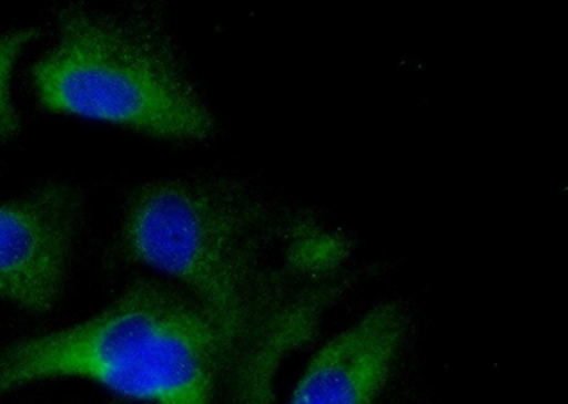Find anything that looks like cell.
<instances>
[{"instance_id": "1", "label": "cell", "mask_w": 568, "mask_h": 404, "mask_svg": "<svg viewBox=\"0 0 568 404\" xmlns=\"http://www.w3.org/2000/svg\"><path fill=\"white\" fill-rule=\"evenodd\" d=\"M262 210L230 180L151 182L126 206L125 260L178 282L220 327L231 366L221 404H271L284 358L308 340L303 301L261 265Z\"/></svg>"}, {"instance_id": "2", "label": "cell", "mask_w": 568, "mask_h": 404, "mask_svg": "<svg viewBox=\"0 0 568 404\" xmlns=\"http://www.w3.org/2000/svg\"><path fill=\"white\" fill-rule=\"evenodd\" d=\"M225 336L181 287L136 280L98 315L0 348V395L55 379L141 404H221Z\"/></svg>"}, {"instance_id": "3", "label": "cell", "mask_w": 568, "mask_h": 404, "mask_svg": "<svg viewBox=\"0 0 568 404\" xmlns=\"http://www.w3.org/2000/svg\"><path fill=\"white\" fill-rule=\"evenodd\" d=\"M32 75L40 103L53 113L181 143H201L215 131L155 8L65 9Z\"/></svg>"}, {"instance_id": "4", "label": "cell", "mask_w": 568, "mask_h": 404, "mask_svg": "<svg viewBox=\"0 0 568 404\" xmlns=\"http://www.w3.org/2000/svg\"><path fill=\"white\" fill-rule=\"evenodd\" d=\"M83 199L48 184L0 204V301L49 314L63 296L80 234Z\"/></svg>"}, {"instance_id": "5", "label": "cell", "mask_w": 568, "mask_h": 404, "mask_svg": "<svg viewBox=\"0 0 568 404\" xmlns=\"http://www.w3.org/2000/svg\"><path fill=\"white\" fill-rule=\"evenodd\" d=\"M409 331L397 302H383L320 346L287 404H378Z\"/></svg>"}, {"instance_id": "6", "label": "cell", "mask_w": 568, "mask_h": 404, "mask_svg": "<svg viewBox=\"0 0 568 404\" xmlns=\"http://www.w3.org/2000/svg\"><path fill=\"white\" fill-rule=\"evenodd\" d=\"M34 28L0 34V141L13 138L20 131V118L12 99V74L18 59L38 38Z\"/></svg>"}]
</instances>
